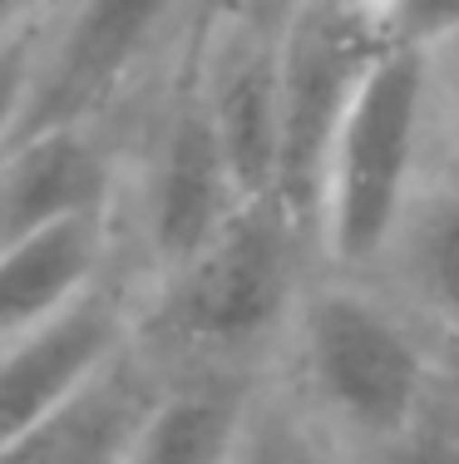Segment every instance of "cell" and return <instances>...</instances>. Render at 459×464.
<instances>
[{"instance_id":"cell-1","label":"cell","mask_w":459,"mask_h":464,"mask_svg":"<svg viewBox=\"0 0 459 464\" xmlns=\"http://www.w3.org/2000/svg\"><path fill=\"white\" fill-rule=\"evenodd\" d=\"M459 375V361L406 302L370 277L316 272L292 322L277 385L356 459L410 435Z\"/></svg>"},{"instance_id":"cell-2","label":"cell","mask_w":459,"mask_h":464,"mask_svg":"<svg viewBox=\"0 0 459 464\" xmlns=\"http://www.w3.org/2000/svg\"><path fill=\"white\" fill-rule=\"evenodd\" d=\"M321 272L316 242L277 198H253L188 262L153 277L134 341L168 375H277L301 296Z\"/></svg>"},{"instance_id":"cell-3","label":"cell","mask_w":459,"mask_h":464,"mask_svg":"<svg viewBox=\"0 0 459 464\" xmlns=\"http://www.w3.org/2000/svg\"><path fill=\"white\" fill-rule=\"evenodd\" d=\"M440 159V64L430 50L396 45L360 84L326 153L321 198H316L321 267L370 277Z\"/></svg>"},{"instance_id":"cell-4","label":"cell","mask_w":459,"mask_h":464,"mask_svg":"<svg viewBox=\"0 0 459 464\" xmlns=\"http://www.w3.org/2000/svg\"><path fill=\"white\" fill-rule=\"evenodd\" d=\"M400 45L390 0H282L277 70H282V143L277 198L316 242V198L331 139L360 84Z\"/></svg>"},{"instance_id":"cell-5","label":"cell","mask_w":459,"mask_h":464,"mask_svg":"<svg viewBox=\"0 0 459 464\" xmlns=\"http://www.w3.org/2000/svg\"><path fill=\"white\" fill-rule=\"evenodd\" d=\"M253 193L237 179L227 143L213 124V109L198 90L193 60L183 64V80L173 84L163 104L158 134L148 143L144 183H139V227H144V252L153 262V277L188 262L198 247L217 237Z\"/></svg>"},{"instance_id":"cell-6","label":"cell","mask_w":459,"mask_h":464,"mask_svg":"<svg viewBox=\"0 0 459 464\" xmlns=\"http://www.w3.org/2000/svg\"><path fill=\"white\" fill-rule=\"evenodd\" d=\"M178 10L183 0H70V15L40 64L25 70L0 149L45 129L94 124V114L129 84Z\"/></svg>"},{"instance_id":"cell-7","label":"cell","mask_w":459,"mask_h":464,"mask_svg":"<svg viewBox=\"0 0 459 464\" xmlns=\"http://www.w3.org/2000/svg\"><path fill=\"white\" fill-rule=\"evenodd\" d=\"M277 20L272 10H233L193 40V74L213 109V124L227 143L237 179L253 198L277 188V143H282V70H277Z\"/></svg>"},{"instance_id":"cell-8","label":"cell","mask_w":459,"mask_h":464,"mask_svg":"<svg viewBox=\"0 0 459 464\" xmlns=\"http://www.w3.org/2000/svg\"><path fill=\"white\" fill-rule=\"evenodd\" d=\"M139 306L124 302L114 282H100L54 322L0 346V455L40 425L64 395H74L94 371L134 346Z\"/></svg>"},{"instance_id":"cell-9","label":"cell","mask_w":459,"mask_h":464,"mask_svg":"<svg viewBox=\"0 0 459 464\" xmlns=\"http://www.w3.org/2000/svg\"><path fill=\"white\" fill-rule=\"evenodd\" d=\"M163 381L168 371L134 341L74 395H64L40 425H30L0 464H129Z\"/></svg>"},{"instance_id":"cell-10","label":"cell","mask_w":459,"mask_h":464,"mask_svg":"<svg viewBox=\"0 0 459 464\" xmlns=\"http://www.w3.org/2000/svg\"><path fill=\"white\" fill-rule=\"evenodd\" d=\"M114 159L94 124L45 129L0 149V247L74 218H109Z\"/></svg>"},{"instance_id":"cell-11","label":"cell","mask_w":459,"mask_h":464,"mask_svg":"<svg viewBox=\"0 0 459 464\" xmlns=\"http://www.w3.org/2000/svg\"><path fill=\"white\" fill-rule=\"evenodd\" d=\"M459 361V169L450 153L415 193L396 242L370 272Z\"/></svg>"},{"instance_id":"cell-12","label":"cell","mask_w":459,"mask_h":464,"mask_svg":"<svg viewBox=\"0 0 459 464\" xmlns=\"http://www.w3.org/2000/svg\"><path fill=\"white\" fill-rule=\"evenodd\" d=\"M262 385V375L223 371L168 375L129 464H237Z\"/></svg>"},{"instance_id":"cell-13","label":"cell","mask_w":459,"mask_h":464,"mask_svg":"<svg viewBox=\"0 0 459 464\" xmlns=\"http://www.w3.org/2000/svg\"><path fill=\"white\" fill-rule=\"evenodd\" d=\"M109 218H74L0 247V346L70 312L104 282Z\"/></svg>"},{"instance_id":"cell-14","label":"cell","mask_w":459,"mask_h":464,"mask_svg":"<svg viewBox=\"0 0 459 464\" xmlns=\"http://www.w3.org/2000/svg\"><path fill=\"white\" fill-rule=\"evenodd\" d=\"M237 464H360V459L336 445L277 381H267L257 395Z\"/></svg>"},{"instance_id":"cell-15","label":"cell","mask_w":459,"mask_h":464,"mask_svg":"<svg viewBox=\"0 0 459 464\" xmlns=\"http://www.w3.org/2000/svg\"><path fill=\"white\" fill-rule=\"evenodd\" d=\"M450 385L400 445H390L386 455L360 459V464H459V411L450 405Z\"/></svg>"},{"instance_id":"cell-16","label":"cell","mask_w":459,"mask_h":464,"mask_svg":"<svg viewBox=\"0 0 459 464\" xmlns=\"http://www.w3.org/2000/svg\"><path fill=\"white\" fill-rule=\"evenodd\" d=\"M400 45L410 50H445L459 40V0H390Z\"/></svg>"},{"instance_id":"cell-17","label":"cell","mask_w":459,"mask_h":464,"mask_svg":"<svg viewBox=\"0 0 459 464\" xmlns=\"http://www.w3.org/2000/svg\"><path fill=\"white\" fill-rule=\"evenodd\" d=\"M440 64V109H445V153L459 169V40H450L445 50H435Z\"/></svg>"},{"instance_id":"cell-18","label":"cell","mask_w":459,"mask_h":464,"mask_svg":"<svg viewBox=\"0 0 459 464\" xmlns=\"http://www.w3.org/2000/svg\"><path fill=\"white\" fill-rule=\"evenodd\" d=\"M40 0H0V40L10 35V30H20L30 15H35Z\"/></svg>"}]
</instances>
